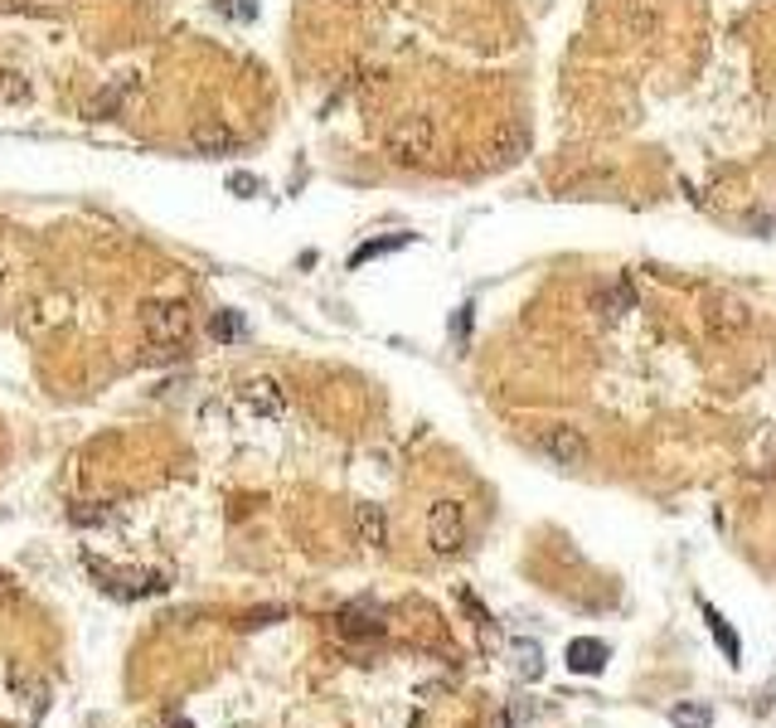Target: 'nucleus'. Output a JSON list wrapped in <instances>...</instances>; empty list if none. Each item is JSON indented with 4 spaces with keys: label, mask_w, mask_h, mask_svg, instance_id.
Listing matches in <instances>:
<instances>
[{
    "label": "nucleus",
    "mask_w": 776,
    "mask_h": 728,
    "mask_svg": "<svg viewBox=\"0 0 776 728\" xmlns=\"http://www.w3.org/2000/svg\"><path fill=\"white\" fill-rule=\"evenodd\" d=\"M606 642H588V636H578V642L568 646V666L578 670V675H598V670L606 666Z\"/></svg>",
    "instance_id": "nucleus-9"
},
{
    "label": "nucleus",
    "mask_w": 776,
    "mask_h": 728,
    "mask_svg": "<svg viewBox=\"0 0 776 728\" xmlns=\"http://www.w3.org/2000/svg\"><path fill=\"white\" fill-rule=\"evenodd\" d=\"M0 287H5V263H0Z\"/></svg>",
    "instance_id": "nucleus-21"
},
{
    "label": "nucleus",
    "mask_w": 776,
    "mask_h": 728,
    "mask_svg": "<svg viewBox=\"0 0 776 728\" xmlns=\"http://www.w3.org/2000/svg\"><path fill=\"white\" fill-rule=\"evenodd\" d=\"M213 335H219V340H239V335H243V321L223 311V316H213Z\"/></svg>",
    "instance_id": "nucleus-18"
},
{
    "label": "nucleus",
    "mask_w": 776,
    "mask_h": 728,
    "mask_svg": "<svg viewBox=\"0 0 776 728\" xmlns=\"http://www.w3.org/2000/svg\"><path fill=\"white\" fill-rule=\"evenodd\" d=\"M195 151H205V155H229V151H233V131H223V127H199V131H195Z\"/></svg>",
    "instance_id": "nucleus-12"
},
{
    "label": "nucleus",
    "mask_w": 776,
    "mask_h": 728,
    "mask_svg": "<svg viewBox=\"0 0 776 728\" xmlns=\"http://www.w3.org/2000/svg\"><path fill=\"white\" fill-rule=\"evenodd\" d=\"M670 724L674 728H708V709L704 704H680V709H670Z\"/></svg>",
    "instance_id": "nucleus-15"
},
{
    "label": "nucleus",
    "mask_w": 776,
    "mask_h": 728,
    "mask_svg": "<svg viewBox=\"0 0 776 728\" xmlns=\"http://www.w3.org/2000/svg\"><path fill=\"white\" fill-rule=\"evenodd\" d=\"M524 155H530V131H524L520 122H500L486 141V165L490 171H505V165L524 161Z\"/></svg>",
    "instance_id": "nucleus-6"
},
{
    "label": "nucleus",
    "mask_w": 776,
    "mask_h": 728,
    "mask_svg": "<svg viewBox=\"0 0 776 728\" xmlns=\"http://www.w3.org/2000/svg\"><path fill=\"white\" fill-rule=\"evenodd\" d=\"M636 307V287L632 282H616V287H602L598 291V311L606 321H616L622 316V311H632Z\"/></svg>",
    "instance_id": "nucleus-10"
},
{
    "label": "nucleus",
    "mask_w": 776,
    "mask_h": 728,
    "mask_svg": "<svg viewBox=\"0 0 776 728\" xmlns=\"http://www.w3.org/2000/svg\"><path fill=\"white\" fill-rule=\"evenodd\" d=\"M243 403L257 413V418H282L287 413V394L277 379H247L243 384Z\"/></svg>",
    "instance_id": "nucleus-7"
},
{
    "label": "nucleus",
    "mask_w": 776,
    "mask_h": 728,
    "mask_svg": "<svg viewBox=\"0 0 776 728\" xmlns=\"http://www.w3.org/2000/svg\"><path fill=\"white\" fill-rule=\"evenodd\" d=\"M514 656H520V675H524V680H538V675H544V660H538V646H534V642H514Z\"/></svg>",
    "instance_id": "nucleus-14"
},
{
    "label": "nucleus",
    "mask_w": 776,
    "mask_h": 728,
    "mask_svg": "<svg viewBox=\"0 0 776 728\" xmlns=\"http://www.w3.org/2000/svg\"><path fill=\"white\" fill-rule=\"evenodd\" d=\"M355 534H359V544H369V548H384L389 544V515L384 506H355Z\"/></svg>",
    "instance_id": "nucleus-8"
},
{
    "label": "nucleus",
    "mask_w": 776,
    "mask_h": 728,
    "mask_svg": "<svg viewBox=\"0 0 776 728\" xmlns=\"http://www.w3.org/2000/svg\"><path fill=\"white\" fill-rule=\"evenodd\" d=\"M141 331L151 345H161V350H175V345L189 340V331H195V311L185 307V301H146L141 307Z\"/></svg>",
    "instance_id": "nucleus-1"
},
{
    "label": "nucleus",
    "mask_w": 776,
    "mask_h": 728,
    "mask_svg": "<svg viewBox=\"0 0 776 728\" xmlns=\"http://www.w3.org/2000/svg\"><path fill=\"white\" fill-rule=\"evenodd\" d=\"M538 452L548 457L554 466H582L592 457V447H588V437H582V428H572V423H548L544 432H538Z\"/></svg>",
    "instance_id": "nucleus-4"
},
{
    "label": "nucleus",
    "mask_w": 776,
    "mask_h": 728,
    "mask_svg": "<svg viewBox=\"0 0 776 728\" xmlns=\"http://www.w3.org/2000/svg\"><path fill=\"white\" fill-rule=\"evenodd\" d=\"M704 622H708V632H714V642L723 646V656H728V660H733V666H738V656H742V651H738V636L728 632V622L718 617V608H708V602H704Z\"/></svg>",
    "instance_id": "nucleus-11"
},
{
    "label": "nucleus",
    "mask_w": 776,
    "mask_h": 728,
    "mask_svg": "<svg viewBox=\"0 0 776 728\" xmlns=\"http://www.w3.org/2000/svg\"><path fill=\"white\" fill-rule=\"evenodd\" d=\"M752 326V311H748V301H738V297H714L704 307V331L714 335V340H733V335H742Z\"/></svg>",
    "instance_id": "nucleus-5"
},
{
    "label": "nucleus",
    "mask_w": 776,
    "mask_h": 728,
    "mask_svg": "<svg viewBox=\"0 0 776 728\" xmlns=\"http://www.w3.org/2000/svg\"><path fill=\"white\" fill-rule=\"evenodd\" d=\"M389 155L393 161H403V165H422L427 155H432V146H437V122L432 117H422V112H413V117H398L389 127Z\"/></svg>",
    "instance_id": "nucleus-2"
},
{
    "label": "nucleus",
    "mask_w": 776,
    "mask_h": 728,
    "mask_svg": "<svg viewBox=\"0 0 776 728\" xmlns=\"http://www.w3.org/2000/svg\"><path fill=\"white\" fill-rule=\"evenodd\" d=\"M752 229L772 233V229H776V205H772V209H762V215H752Z\"/></svg>",
    "instance_id": "nucleus-19"
},
{
    "label": "nucleus",
    "mask_w": 776,
    "mask_h": 728,
    "mask_svg": "<svg viewBox=\"0 0 776 728\" xmlns=\"http://www.w3.org/2000/svg\"><path fill=\"white\" fill-rule=\"evenodd\" d=\"M427 548L437 558H452L466 548V506L461 500H437L427 510Z\"/></svg>",
    "instance_id": "nucleus-3"
},
{
    "label": "nucleus",
    "mask_w": 776,
    "mask_h": 728,
    "mask_svg": "<svg viewBox=\"0 0 776 728\" xmlns=\"http://www.w3.org/2000/svg\"><path fill=\"white\" fill-rule=\"evenodd\" d=\"M0 97H5V103H20V97H30V83L20 73H0Z\"/></svg>",
    "instance_id": "nucleus-16"
},
{
    "label": "nucleus",
    "mask_w": 776,
    "mask_h": 728,
    "mask_svg": "<svg viewBox=\"0 0 776 728\" xmlns=\"http://www.w3.org/2000/svg\"><path fill=\"white\" fill-rule=\"evenodd\" d=\"M403 243H408V239H379V243H364V249H359V253L350 257V263L359 267V263H369V257H379V253H393V249H403Z\"/></svg>",
    "instance_id": "nucleus-17"
},
{
    "label": "nucleus",
    "mask_w": 776,
    "mask_h": 728,
    "mask_svg": "<svg viewBox=\"0 0 776 728\" xmlns=\"http://www.w3.org/2000/svg\"><path fill=\"white\" fill-rule=\"evenodd\" d=\"M340 626H345L350 636H384V622H379V617H364L359 608H345V612H340Z\"/></svg>",
    "instance_id": "nucleus-13"
},
{
    "label": "nucleus",
    "mask_w": 776,
    "mask_h": 728,
    "mask_svg": "<svg viewBox=\"0 0 776 728\" xmlns=\"http://www.w3.org/2000/svg\"><path fill=\"white\" fill-rule=\"evenodd\" d=\"M229 189H239V195H253V189H257V181H253V175H233V181H229Z\"/></svg>",
    "instance_id": "nucleus-20"
}]
</instances>
